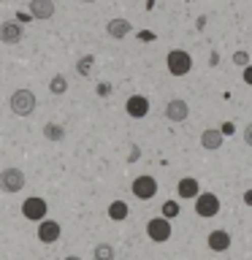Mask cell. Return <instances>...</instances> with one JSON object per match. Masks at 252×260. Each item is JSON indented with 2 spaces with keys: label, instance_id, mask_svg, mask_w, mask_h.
Masks as SVG:
<instances>
[{
  "label": "cell",
  "instance_id": "7",
  "mask_svg": "<svg viewBox=\"0 0 252 260\" xmlns=\"http://www.w3.org/2000/svg\"><path fill=\"white\" fill-rule=\"evenodd\" d=\"M46 211H49V206H46L44 198H27L22 203V214L27 217L30 222H41V219H46Z\"/></svg>",
  "mask_w": 252,
  "mask_h": 260
},
{
  "label": "cell",
  "instance_id": "8",
  "mask_svg": "<svg viewBox=\"0 0 252 260\" xmlns=\"http://www.w3.org/2000/svg\"><path fill=\"white\" fill-rule=\"evenodd\" d=\"M125 111H128V117H133V119H144L146 114H149V98L130 95L125 101Z\"/></svg>",
  "mask_w": 252,
  "mask_h": 260
},
{
  "label": "cell",
  "instance_id": "2",
  "mask_svg": "<svg viewBox=\"0 0 252 260\" xmlns=\"http://www.w3.org/2000/svg\"><path fill=\"white\" fill-rule=\"evenodd\" d=\"M8 106H11V111L16 117H30L36 111V95H33V89H16Z\"/></svg>",
  "mask_w": 252,
  "mask_h": 260
},
{
  "label": "cell",
  "instance_id": "12",
  "mask_svg": "<svg viewBox=\"0 0 252 260\" xmlns=\"http://www.w3.org/2000/svg\"><path fill=\"white\" fill-rule=\"evenodd\" d=\"M198 192H201L198 179H193V176L179 179V184H176V195H179V198H184V201H195V198H198Z\"/></svg>",
  "mask_w": 252,
  "mask_h": 260
},
{
  "label": "cell",
  "instance_id": "20",
  "mask_svg": "<svg viewBox=\"0 0 252 260\" xmlns=\"http://www.w3.org/2000/svg\"><path fill=\"white\" fill-rule=\"evenodd\" d=\"M92 65H95V57H92V54L81 57V60L76 62V71H79V76H89V73H92Z\"/></svg>",
  "mask_w": 252,
  "mask_h": 260
},
{
  "label": "cell",
  "instance_id": "29",
  "mask_svg": "<svg viewBox=\"0 0 252 260\" xmlns=\"http://www.w3.org/2000/svg\"><path fill=\"white\" fill-rule=\"evenodd\" d=\"M244 203H247V206H252V190L244 192Z\"/></svg>",
  "mask_w": 252,
  "mask_h": 260
},
{
  "label": "cell",
  "instance_id": "25",
  "mask_svg": "<svg viewBox=\"0 0 252 260\" xmlns=\"http://www.w3.org/2000/svg\"><path fill=\"white\" fill-rule=\"evenodd\" d=\"M219 130H223V136H233L236 133V125H233V122H223Z\"/></svg>",
  "mask_w": 252,
  "mask_h": 260
},
{
  "label": "cell",
  "instance_id": "17",
  "mask_svg": "<svg viewBox=\"0 0 252 260\" xmlns=\"http://www.w3.org/2000/svg\"><path fill=\"white\" fill-rule=\"evenodd\" d=\"M128 214H130V209H128L125 201H114L111 206H109V217L114 219V222H122V219H128Z\"/></svg>",
  "mask_w": 252,
  "mask_h": 260
},
{
  "label": "cell",
  "instance_id": "28",
  "mask_svg": "<svg viewBox=\"0 0 252 260\" xmlns=\"http://www.w3.org/2000/svg\"><path fill=\"white\" fill-rule=\"evenodd\" d=\"M16 19L24 24V22H30V19H33V14H22V11H19V14H16Z\"/></svg>",
  "mask_w": 252,
  "mask_h": 260
},
{
  "label": "cell",
  "instance_id": "18",
  "mask_svg": "<svg viewBox=\"0 0 252 260\" xmlns=\"http://www.w3.org/2000/svg\"><path fill=\"white\" fill-rule=\"evenodd\" d=\"M44 136L49 138V141H62V138H65V127H60L57 122H46V125H44Z\"/></svg>",
  "mask_w": 252,
  "mask_h": 260
},
{
  "label": "cell",
  "instance_id": "24",
  "mask_svg": "<svg viewBox=\"0 0 252 260\" xmlns=\"http://www.w3.org/2000/svg\"><path fill=\"white\" fill-rule=\"evenodd\" d=\"M241 79H244V84H249V87H252V62H249V65H244Z\"/></svg>",
  "mask_w": 252,
  "mask_h": 260
},
{
  "label": "cell",
  "instance_id": "5",
  "mask_svg": "<svg viewBox=\"0 0 252 260\" xmlns=\"http://www.w3.org/2000/svg\"><path fill=\"white\" fill-rule=\"evenodd\" d=\"M195 214L203 219L217 217L219 214V198L214 192H198V198H195Z\"/></svg>",
  "mask_w": 252,
  "mask_h": 260
},
{
  "label": "cell",
  "instance_id": "16",
  "mask_svg": "<svg viewBox=\"0 0 252 260\" xmlns=\"http://www.w3.org/2000/svg\"><path fill=\"white\" fill-rule=\"evenodd\" d=\"M130 22L128 19H122V16H117V19H109V24H106V32H109L111 38H117V41H122L125 36H130Z\"/></svg>",
  "mask_w": 252,
  "mask_h": 260
},
{
  "label": "cell",
  "instance_id": "30",
  "mask_svg": "<svg viewBox=\"0 0 252 260\" xmlns=\"http://www.w3.org/2000/svg\"><path fill=\"white\" fill-rule=\"evenodd\" d=\"M65 260H81V257H76V255H68V257H65Z\"/></svg>",
  "mask_w": 252,
  "mask_h": 260
},
{
  "label": "cell",
  "instance_id": "21",
  "mask_svg": "<svg viewBox=\"0 0 252 260\" xmlns=\"http://www.w3.org/2000/svg\"><path fill=\"white\" fill-rule=\"evenodd\" d=\"M95 260H114V247L111 244H98L95 247Z\"/></svg>",
  "mask_w": 252,
  "mask_h": 260
},
{
  "label": "cell",
  "instance_id": "26",
  "mask_svg": "<svg viewBox=\"0 0 252 260\" xmlns=\"http://www.w3.org/2000/svg\"><path fill=\"white\" fill-rule=\"evenodd\" d=\"M244 141H247V146H252V122L244 127Z\"/></svg>",
  "mask_w": 252,
  "mask_h": 260
},
{
  "label": "cell",
  "instance_id": "22",
  "mask_svg": "<svg viewBox=\"0 0 252 260\" xmlns=\"http://www.w3.org/2000/svg\"><path fill=\"white\" fill-rule=\"evenodd\" d=\"M163 217H168V219H174L176 214H179V203L176 201H166L163 203V211H160Z\"/></svg>",
  "mask_w": 252,
  "mask_h": 260
},
{
  "label": "cell",
  "instance_id": "4",
  "mask_svg": "<svg viewBox=\"0 0 252 260\" xmlns=\"http://www.w3.org/2000/svg\"><path fill=\"white\" fill-rule=\"evenodd\" d=\"M130 192L136 195L138 201H152L154 195H158V182H154V176H136L133 184H130Z\"/></svg>",
  "mask_w": 252,
  "mask_h": 260
},
{
  "label": "cell",
  "instance_id": "19",
  "mask_svg": "<svg viewBox=\"0 0 252 260\" xmlns=\"http://www.w3.org/2000/svg\"><path fill=\"white\" fill-rule=\"evenodd\" d=\"M65 89H68V79H65L62 73L52 76V81H49V92H52V95H62Z\"/></svg>",
  "mask_w": 252,
  "mask_h": 260
},
{
  "label": "cell",
  "instance_id": "27",
  "mask_svg": "<svg viewBox=\"0 0 252 260\" xmlns=\"http://www.w3.org/2000/svg\"><path fill=\"white\" fill-rule=\"evenodd\" d=\"M111 92V84H98V95H109Z\"/></svg>",
  "mask_w": 252,
  "mask_h": 260
},
{
  "label": "cell",
  "instance_id": "23",
  "mask_svg": "<svg viewBox=\"0 0 252 260\" xmlns=\"http://www.w3.org/2000/svg\"><path fill=\"white\" fill-rule=\"evenodd\" d=\"M233 62L239 65V68H244V65H249V54L247 52H236L233 54Z\"/></svg>",
  "mask_w": 252,
  "mask_h": 260
},
{
  "label": "cell",
  "instance_id": "9",
  "mask_svg": "<svg viewBox=\"0 0 252 260\" xmlns=\"http://www.w3.org/2000/svg\"><path fill=\"white\" fill-rule=\"evenodd\" d=\"M24 36V30H22V22H14V19H8L0 24V41L8 46H14V44H19Z\"/></svg>",
  "mask_w": 252,
  "mask_h": 260
},
{
  "label": "cell",
  "instance_id": "10",
  "mask_svg": "<svg viewBox=\"0 0 252 260\" xmlns=\"http://www.w3.org/2000/svg\"><path fill=\"white\" fill-rule=\"evenodd\" d=\"M187 117H190V106H187V101H182V98L168 101V106H166V119H171V122H184Z\"/></svg>",
  "mask_w": 252,
  "mask_h": 260
},
{
  "label": "cell",
  "instance_id": "3",
  "mask_svg": "<svg viewBox=\"0 0 252 260\" xmlns=\"http://www.w3.org/2000/svg\"><path fill=\"white\" fill-rule=\"evenodd\" d=\"M171 219L168 217H152L149 222H146V236L154 241V244H166L171 239Z\"/></svg>",
  "mask_w": 252,
  "mask_h": 260
},
{
  "label": "cell",
  "instance_id": "14",
  "mask_svg": "<svg viewBox=\"0 0 252 260\" xmlns=\"http://www.w3.org/2000/svg\"><path fill=\"white\" fill-rule=\"evenodd\" d=\"M33 19H52L54 16V0H30Z\"/></svg>",
  "mask_w": 252,
  "mask_h": 260
},
{
  "label": "cell",
  "instance_id": "1",
  "mask_svg": "<svg viewBox=\"0 0 252 260\" xmlns=\"http://www.w3.org/2000/svg\"><path fill=\"white\" fill-rule=\"evenodd\" d=\"M166 68L171 76H187L193 71V57L184 52V49H171L166 57Z\"/></svg>",
  "mask_w": 252,
  "mask_h": 260
},
{
  "label": "cell",
  "instance_id": "15",
  "mask_svg": "<svg viewBox=\"0 0 252 260\" xmlns=\"http://www.w3.org/2000/svg\"><path fill=\"white\" fill-rule=\"evenodd\" d=\"M223 130H214V127H206L201 133V146L203 149H209V152H217L219 146H223Z\"/></svg>",
  "mask_w": 252,
  "mask_h": 260
},
{
  "label": "cell",
  "instance_id": "13",
  "mask_svg": "<svg viewBox=\"0 0 252 260\" xmlns=\"http://www.w3.org/2000/svg\"><path fill=\"white\" fill-rule=\"evenodd\" d=\"M206 244L211 252H228V247H231V233L223 231V228H217V231H211L206 236Z\"/></svg>",
  "mask_w": 252,
  "mask_h": 260
},
{
  "label": "cell",
  "instance_id": "11",
  "mask_svg": "<svg viewBox=\"0 0 252 260\" xmlns=\"http://www.w3.org/2000/svg\"><path fill=\"white\" fill-rule=\"evenodd\" d=\"M60 222H54V219H41L38 222V239L44 244H54L57 239H60Z\"/></svg>",
  "mask_w": 252,
  "mask_h": 260
},
{
  "label": "cell",
  "instance_id": "31",
  "mask_svg": "<svg viewBox=\"0 0 252 260\" xmlns=\"http://www.w3.org/2000/svg\"><path fill=\"white\" fill-rule=\"evenodd\" d=\"M81 3H95V0H81Z\"/></svg>",
  "mask_w": 252,
  "mask_h": 260
},
{
  "label": "cell",
  "instance_id": "6",
  "mask_svg": "<svg viewBox=\"0 0 252 260\" xmlns=\"http://www.w3.org/2000/svg\"><path fill=\"white\" fill-rule=\"evenodd\" d=\"M22 187H24V174L19 168L0 171V190H3V192H19Z\"/></svg>",
  "mask_w": 252,
  "mask_h": 260
}]
</instances>
